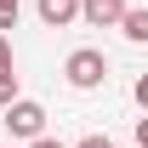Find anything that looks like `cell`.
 <instances>
[{
  "label": "cell",
  "mask_w": 148,
  "mask_h": 148,
  "mask_svg": "<svg viewBox=\"0 0 148 148\" xmlns=\"http://www.w3.org/2000/svg\"><path fill=\"white\" fill-rule=\"evenodd\" d=\"M131 97H137V103H143V108H148V74H143V80H137V86H131Z\"/></svg>",
  "instance_id": "8"
},
{
  "label": "cell",
  "mask_w": 148,
  "mask_h": 148,
  "mask_svg": "<svg viewBox=\"0 0 148 148\" xmlns=\"http://www.w3.org/2000/svg\"><path fill=\"white\" fill-rule=\"evenodd\" d=\"M120 34H125L131 46H143V40H148V12H143V6H125V17H120Z\"/></svg>",
  "instance_id": "5"
},
{
  "label": "cell",
  "mask_w": 148,
  "mask_h": 148,
  "mask_svg": "<svg viewBox=\"0 0 148 148\" xmlns=\"http://www.w3.org/2000/svg\"><path fill=\"white\" fill-rule=\"evenodd\" d=\"M23 97V86H17V69H0V108L6 103H17Z\"/></svg>",
  "instance_id": "6"
},
{
  "label": "cell",
  "mask_w": 148,
  "mask_h": 148,
  "mask_svg": "<svg viewBox=\"0 0 148 148\" xmlns=\"http://www.w3.org/2000/svg\"><path fill=\"white\" fill-rule=\"evenodd\" d=\"M63 74H69V86H74V91H97V86L108 80V57L97 51V46H80V51H69Z\"/></svg>",
  "instance_id": "1"
},
{
  "label": "cell",
  "mask_w": 148,
  "mask_h": 148,
  "mask_svg": "<svg viewBox=\"0 0 148 148\" xmlns=\"http://www.w3.org/2000/svg\"><path fill=\"white\" fill-rule=\"evenodd\" d=\"M80 17L91 23V29H120V17H125V0H80Z\"/></svg>",
  "instance_id": "3"
},
{
  "label": "cell",
  "mask_w": 148,
  "mask_h": 148,
  "mask_svg": "<svg viewBox=\"0 0 148 148\" xmlns=\"http://www.w3.org/2000/svg\"><path fill=\"white\" fill-rule=\"evenodd\" d=\"M6 131L17 137V143H34V137H46V108H40L34 97H17V103H6Z\"/></svg>",
  "instance_id": "2"
},
{
  "label": "cell",
  "mask_w": 148,
  "mask_h": 148,
  "mask_svg": "<svg viewBox=\"0 0 148 148\" xmlns=\"http://www.w3.org/2000/svg\"><path fill=\"white\" fill-rule=\"evenodd\" d=\"M29 148H63V143H57V137H34Z\"/></svg>",
  "instance_id": "12"
},
{
  "label": "cell",
  "mask_w": 148,
  "mask_h": 148,
  "mask_svg": "<svg viewBox=\"0 0 148 148\" xmlns=\"http://www.w3.org/2000/svg\"><path fill=\"white\" fill-rule=\"evenodd\" d=\"M80 17V0H40V23L46 29H69Z\"/></svg>",
  "instance_id": "4"
},
{
  "label": "cell",
  "mask_w": 148,
  "mask_h": 148,
  "mask_svg": "<svg viewBox=\"0 0 148 148\" xmlns=\"http://www.w3.org/2000/svg\"><path fill=\"white\" fill-rule=\"evenodd\" d=\"M0 69H12V40L0 34Z\"/></svg>",
  "instance_id": "10"
},
{
  "label": "cell",
  "mask_w": 148,
  "mask_h": 148,
  "mask_svg": "<svg viewBox=\"0 0 148 148\" xmlns=\"http://www.w3.org/2000/svg\"><path fill=\"white\" fill-rule=\"evenodd\" d=\"M74 148H114V143H108V137H80Z\"/></svg>",
  "instance_id": "9"
},
{
  "label": "cell",
  "mask_w": 148,
  "mask_h": 148,
  "mask_svg": "<svg viewBox=\"0 0 148 148\" xmlns=\"http://www.w3.org/2000/svg\"><path fill=\"white\" fill-rule=\"evenodd\" d=\"M17 12H23V0H0V34L17 29Z\"/></svg>",
  "instance_id": "7"
},
{
  "label": "cell",
  "mask_w": 148,
  "mask_h": 148,
  "mask_svg": "<svg viewBox=\"0 0 148 148\" xmlns=\"http://www.w3.org/2000/svg\"><path fill=\"white\" fill-rule=\"evenodd\" d=\"M137 148H148V114L137 120Z\"/></svg>",
  "instance_id": "11"
}]
</instances>
